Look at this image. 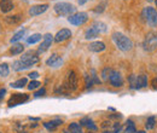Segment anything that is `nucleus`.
I'll use <instances>...</instances> for the list:
<instances>
[{
  "mask_svg": "<svg viewBox=\"0 0 157 133\" xmlns=\"http://www.w3.org/2000/svg\"><path fill=\"white\" fill-rule=\"evenodd\" d=\"M113 40H114V42L116 44L118 49L124 51V52L131 51L133 49V42L131 41V39H128L122 33H114L113 34Z\"/></svg>",
  "mask_w": 157,
  "mask_h": 133,
  "instance_id": "obj_1",
  "label": "nucleus"
},
{
  "mask_svg": "<svg viewBox=\"0 0 157 133\" xmlns=\"http://www.w3.org/2000/svg\"><path fill=\"white\" fill-rule=\"evenodd\" d=\"M53 9L59 16H71L75 12V7L69 2H57Z\"/></svg>",
  "mask_w": 157,
  "mask_h": 133,
  "instance_id": "obj_2",
  "label": "nucleus"
},
{
  "mask_svg": "<svg viewBox=\"0 0 157 133\" xmlns=\"http://www.w3.org/2000/svg\"><path fill=\"white\" fill-rule=\"evenodd\" d=\"M157 47V34L156 33H147L144 40V49L146 51H154Z\"/></svg>",
  "mask_w": 157,
  "mask_h": 133,
  "instance_id": "obj_3",
  "label": "nucleus"
},
{
  "mask_svg": "<svg viewBox=\"0 0 157 133\" xmlns=\"http://www.w3.org/2000/svg\"><path fill=\"white\" fill-rule=\"evenodd\" d=\"M144 16L146 18V22L149 23L150 27H156L157 25V11L154 7H146L144 10Z\"/></svg>",
  "mask_w": 157,
  "mask_h": 133,
  "instance_id": "obj_4",
  "label": "nucleus"
},
{
  "mask_svg": "<svg viewBox=\"0 0 157 133\" xmlns=\"http://www.w3.org/2000/svg\"><path fill=\"white\" fill-rule=\"evenodd\" d=\"M28 99H29V96L25 95V93H13L10 97L7 104H9V107H16L18 104H23Z\"/></svg>",
  "mask_w": 157,
  "mask_h": 133,
  "instance_id": "obj_5",
  "label": "nucleus"
},
{
  "mask_svg": "<svg viewBox=\"0 0 157 133\" xmlns=\"http://www.w3.org/2000/svg\"><path fill=\"white\" fill-rule=\"evenodd\" d=\"M21 61L25 64V67L28 68V67H30V65H34L35 63H38L39 62V57L33 52V51H28V52H25L22 58H21Z\"/></svg>",
  "mask_w": 157,
  "mask_h": 133,
  "instance_id": "obj_6",
  "label": "nucleus"
},
{
  "mask_svg": "<svg viewBox=\"0 0 157 133\" xmlns=\"http://www.w3.org/2000/svg\"><path fill=\"white\" fill-rule=\"evenodd\" d=\"M87 14L86 12H78V14H75V15H71L68 21H69V23H71V24H74V25H82L83 23H86L87 22Z\"/></svg>",
  "mask_w": 157,
  "mask_h": 133,
  "instance_id": "obj_7",
  "label": "nucleus"
},
{
  "mask_svg": "<svg viewBox=\"0 0 157 133\" xmlns=\"http://www.w3.org/2000/svg\"><path fill=\"white\" fill-rule=\"evenodd\" d=\"M78 75L75 72H69L68 74V77H67V87L69 88V91H75L78 88Z\"/></svg>",
  "mask_w": 157,
  "mask_h": 133,
  "instance_id": "obj_8",
  "label": "nucleus"
},
{
  "mask_svg": "<svg viewBox=\"0 0 157 133\" xmlns=\"http://www.w3.org/2000/svg\"><path fill=\"white\" fill-rule=\"evenodd\" d=\"M47 9H48V5H47V4L32 6V7L29 9V15H30V16H39V15H41V14L46 12Z\"/></svg>",
  "mask_w": 157,
  "mask_h": 133,
  "instance_id": "obj_9",
  "label": "nucleus"
},
{
  "mask_svg": "<svg viewBox=\"0 0 157 133\" xmlns=\"http://www.w3.org/2000/svg\"><path fill=\"white\" fill-rule=\"evenodd\" d=\"M109 80H110V84L113 86H115V87H121L123 85V79H122V76H121V74L118 72H114L113 70Z\"/></svg>",
  "mask_w": 157,
  "mask_h": 133,
  "instance_id": "obj_10",
  "label": "nucleus"
},
{
  "mask_svg": "<svg viewBox=\"0 0 157 133\" xmlns=\"http://www.w3.org/2000/svg\"><path fill=\"white\" fill-rule=\"evenodd\" d=\"M52 41H53L52 34H46V35H44V40H42V42H41V45H40V47H39V52H45V51H47L48 47L51 46Z\"/></svg>",
  "mask_w": 157,
  "mask_h": 133,
  "instance_id": "obj_11",
  "label": "nucleus"
},
{
  "mask_svg": "<svg viewBox=\"0 0 157 133\" xmlns=\"http://www.w3.org/2000/svg\"><path fill=\"white\" fill-rule=\"evenodd\" d=\"M70 37H71V32L69 29H60L55 37V41L56 42H63V41L68 40Z\"/></svg>",
  "mask_w": 157,
  "mask_h": 133,
  "instance_id": "obj_12",
  "label": "nucleus"
},
{
  "mask_svg": "<svg viewBox=\"0 0 157 133\" xmlns=\"http://www.w3.org/2000/svg\"><path fill=\"white\" fill-rule=\"evenodd\" d=\"M105 44L103 41H94V42H91L88 45V50L92 51V52H101L105 50Z\"/></svg>",
  "mask_w": 157,
  "mask_h": 133,
  "instance_id": "obj_13",
  "label": "nucleus"
},
{
  "mask_svg": "<svg viewBox=\"0 0 157 133\" xmlns=\"http://www.w3.org/2000/svg\"><path fill=\"white\" fill-rule=\"evenodd\" d=\"M13 2L12 0H0V10L4 12V14H7L10 12L12 9H13Z\"/></svg>",
  "mask_w": 157,
  "mask_h": 133,
  "instance_id": "obj_14",
  "label": "nucleus"
},
{
  "mask_svg": "<svg viewBox=\"0 0 157 133\" xmlns=\"http://www.w3.org/2000/svg\"><path fill=\"white\" fill-rule=\"evenodd\" d=\"M147 86V77L146 75L141 74L136 77V82H134V88H143Z\"/></svg>",
  "mask_w": 157,
  "mask_h": 133,
  "instance_id": "obj_15",
  "label": "nucleus"
},
{
  "mask_svg": "<svg viewBox=\"0 0 157 133\" xmlns=\"http://www.w3.org/2000/svg\"><path fill=\"white\" fill-rule=\"evenodd\" d=\"M62 58L59 57L57 53H53L51 57L46 61V64L50 65V67H58L59 64H62Z\"/></svg>",
  "mask_w": 157,
  "mask_h": 133,
  "instance_id": "obj_16",
  "label": "nucleus"
},
{
  "mask_svg": "<svg viewBox=\"0 0 157 133\" xmlns=\"http://www.w3.org/2000/svg\"><path fill=\"white\" fill-rule=\"evenodd\" d=\"M60 125H62V120H52V121H47L44 123V126L48 131H56V128Z\"/></svg>",
  "mask_w": 157,
  "mask_h": 133,
  "instance_id": "obj_17",
  "label": "nucleus"
},
{
  "mask_svg": "<svg viewBox=\"0 0 157 133\" xmlns=\"http://www.w3.org/2000/svg\"><path fill=\"white\" fill-rule=\"evenodd\" d=\"M80 123L83 125V126H86L87 128H90V130L93 131V132L97 131V126H96V125L93 123V121H92L91 119H88V117H83V119L80 121Z\"/></svg>",
  "mask_w": 157,
  "mask_h": 133,
  "instance_id": "obj_18",
  "label": "nucleus"
},
{
  "mask_svg": "<svg viewBox=\"0 0 157 133\" xmlns=\"http://www.w3.org/2000/svg\"><path fill=\"white\" fill-rule=\"evenodd\" d=\"M23 51H24V46H23L22 44H15V45H12V47L10 49V52H11V55H13V56L20 55Z\"/></svg>",
  "mask_w": 157,
  "mask_h": 133,
  "instance_id": "obj_19",
  "label": "nucleus"
},
{
  "mask_svg": "<svg viewBox=\"0 0 157 133\" xmlns=\"http://www.w3.org/2000/svg\"><path fill=\"white\" fill-rule=\"evenodd\" d=\"M21 19H22V16L20 15H13V16H6L5 17V22L7 24H17L20 23Z\"/></svg>",
  "mask_w": 157,
  "mask_h": 133,
  "instance_id": "obj_20",
  "label": "nucleus"
},
{
  "mask_svg": "<svg viewBox=\"0 0 157 133\" xmlns=\"http://www.w3.org/2000/svg\"><path fill=\"white\" fill-rule=\"evenodd\" d=\"M27 82H28L27 79L25 77H22V79L15 81V82H11V87H13V88H22V87H24L27 85Z\"/></svg>",
  "mask_w": 157,
  "mask_h": 133,
  "instance_id": "obj_21",
  "label": "nucleus"
},
{
  "mask_svg": "<svg viewBox=\"0 0 157 133\" xmlns=\"http://www.w3.org/2000/svg\"><path fill=\"white\" fill-rule=\"evenodd\" d=\"M98 35H99V32L97 30V29H94V28L92 27V28H90V29L86 32L85 38L86 39H94V38H97Z\"/></svg>",
  "mask_w": 157,
  "mask_h": 133,
  "instance_id": "obj_22",
  "label": "nucleus"
},
{
  "mask_svg": "<svg viewBox=\"0 0 157 133\" xmlns=\"http://www.w3.org/2000/svg\"><path fill=\"white\" fill-rule=\"evenodd\" d=\"M10 74V69H9V65L6 64V63H2V64H0V76H2V77H6V76H9Z\"/></svg>",
  "mask_w": 157,
  "mask_h": 133,
  "instance_id": "obj_23",
  "label": "nucleus"
},
{
  "mask_svg": "<svg viewBox=\"0 0 157 133\" xmlns=\"http://www.w3.org/2000/svg\"><path fill=\"white\" fill-rule=\"evenodd\" d=\"M92 27H93L94 29H97L99 33H105V32H106V25H105V23H103V22H96Z\"/></svg>",
  "mask_w": 157,
  "mask_h": 133,
  "instance_id": "obj_24",
  "label": "nucleus"
},
{
  "mask_svg": "<svg viewBox=\"0 0 157 133\" xmlns=\"http://www.w3.org/2000/svg\"><path fill=\"white\" fill-rule=\"evenodd\" d=\"M69 132L70 133H82V131H81V127H80L78 123L73 122V123L69 125Z\"/></svg>",
  "mask_w": 157,
  "mask_h": 133,
  "instance_id": "obj_25",
  "label": "nucleus"
},
{
  "mask_svg": "<svg viewBox=\"0 0 157 133\" xmlns=\"http://www.w3.org/2000/svg\"><path fill=\"white\" fill-rule=\"evenodd\" d=\"M155 123H156V119H155V116H150V117L147 119L146 123H145L146 130H152V128L155 127Z\"/></svg>",
  "mask_w": 157,
  "mask_h": 133,
  "instance_id": "obj_26",
  "label": "nucleus"
},
{
  "mask_svg": "<svg viewBox=\"0 0 157 133\" xmlns=\"http://www.w3.org/2000/svg\"><path fill=\"white\" fill-rule=\"evenodd\" d=\"M24 34H25V29H21V30H18V32L15 33V35L11 38V42H16V41L21 40V39L23 38Z\"/></svg>",
  "mask_w": 157,
  "mask_h": 133,
  "instance_id": "obj_27",
  "label": "nucleus"
},
{
  "mask_svg": "<svg viewBox=\"0 0 157 133\" xmlns=\"http://www.w3.org/2000/svg\"><path fill=\"white\" fill-rule=\"evenodd\" d=\"M12 68H13V70H16V72H20V70H23V69H25L27 67H25V64H24L22 61H16V62L13 63Z\"/></svg>",
  "mask_w": 157,
  "mask_h": 133,
  "instance_id": "obj_28",
  "label": "nucleus"
},
{
  "mask_svg": "<svg viewBox=\"0 0 157 133\" xmlns=\"http://www.w3.org/2000/svg\"><path fill=\"white\" fill-rule=\"evenodd\" d=\"M40 40H41V34L36 33V34H33L32 37H29L28 40H27V42H28V44H36Z\"/></svg>",
  "mask_w": 157,
  "mask_h": 133,
  "instance_id": "obj_29",
  "label": "nucleus"
},
{
  "mask_svg": "<svg viewBox=\"0 0 157 133\" xmlns=\"http://www.w3.org/2000/svg\"><path fill=\"white\" fill-rule=\"evenodd\" d=\"M126 133H137L136 126L133 123V121H127V128H126Z\"/></svg>",
  "mask_w": 157,
  "mask_h": 133,
  "instance_id": "obj_30",
  "label": "nucleus"
},
{
  "mask_svg": "<svg viewBox=\"0 0 157 133\" xmlns=\"http://www.w3.org/2000/svg\"><path fill=\"white\" fill-rule=\"evenodd\" d=\"M111 73H113V69H110V68H105L103 72H101V77H103V80H109V77L111 75Z\"/></svg>",
  "mask_w": 157,
  "mask_h": 133,
  "instance_id": "obj_31",
  "label": "nucleus"
},
{
  "mask_svg": "<svg viewBox=\"0 0 157 133\" xmlns=\"http://www.w3.org/2000/svg\"><path fill=\"white\" fill-rule=\"evenodd\" d=\"M40 85H41V84H40L39 81H36V80H32V81L28 84V88L32 91V90H35V88H38Z\"/></svg>",
  "mask_w": 157,
  "mask_h": 133,
  "instance_id": "obj_32",
  "label": "nucleus"
},
{
  "mask_svg": "<svg viewBox=\"0 0 157 133\" xmlns=\"http://www.w3.org/2000/svg\"><path fill=\"white\" fill-rule=\"evenodd\" d=\"M105 6H106V1H103L101 4L97 5V7L94 9V12H96V14H101V12L105 10Z\"/></svg>",
  "mask_w": 157,
  "mask_h": 133,
  "instance_id": "obj_33",
  "label": "nucleus"
},
{
  "mask_svg": "<svg viewBox=\"0 0 157 133\" xmlns=\"http://www.w3.org/2000/svg\"><path fill=\"white\" fill-rule=\"evenodd\" d=\"M93 85V80L90 75H86V86L87 87H91Z\"/></svg>",
  "mask_w": 157,
  "mask_h": 133,
  "instance_id": "obj_34",
  "label": "nucleus"
},
{
  "mask_svg": "<svg viewBox=\"0 0 157 133\" xmlns=\"http://www.w3.org/2000/svg\"><path fill=\"white\" fill-rule=\"evenodd\" d=\"M110 126H111V122H110V121H104V122L101 123V128H104V130L110 128Z\"/></svg>",
  "mask_w": 157,
  "mask_h": 133,
  "instance_id": "obj_35",
  "label": "nucleus"
},
{
  "mask_svg": "<svg viewBox=\"0 0 157 133\" xmlns=\"http://www.w3.org/2000/svg\"><path fill=\"white\" fill-rule=\"evenodd\" d=\"M121 131V125L120 123H115L114 125V131H113V133H118Z\"/></svg>",
  "mask_w": 157,
  "mask_h": 133,
  "instance_id": "obj_36",
  "label": "nucleus"
},
{
  "mask_svg": "<svg viewBox=\"0 0 157 133\" xmlns=\"http://www.w3.org/2000/svg\"><path fill=\"white\" fill-rule=\"evenodd\" d=\"M45 92H46V90H45V88H44V87H42V88H41V90H39V91H38V92H35V97H40V96H44L45 95Z\"/></svg>",
  "mask_w": 157,
  "mask_h": 133,
  "instance_id": "obj_37",
  "label": "nucleus"
},
{
  "mask_svg": "<svg viewBox=\"0 0 157 133\" xmlns=\"http://www.w3.org/2000/svg\"><path fill=\"white\" fill-rule=\"evenodd\" d=\"M38 76H39V73H38V72H32V73L29 74V77H30V79H36Z\"/></svg>",
  "mask_w": 157,
  "mask_h": 133,
  "instance_id": "obj_38",
  "label": "nucleus"
},
{
  "mask_svg": "<svg viewBox=\"0 0 157 133\" xmlns=\"http://www.w3.org/2000/svg\"><path fill=\"white\" fill-rule=\"evenodd\" d=\"M151 86L154 90H157V77H155L152 81H151Z\"/></svg>",
  "mask_w": 157,
  "mask_h": 133,
  "instance_id": "obj_39",
  "label": "nucleus"
},
{
  "mask_svg": "<svg viewBox=\"0 0 157 133\" xmlns=\"http://www.w3.org/2000/svg\"><path fill=\"white\" fill-rule=\"evenodd\" d=\"M5 92H6V90H5V88L0 90V100L2 99V97H4V95H5Z\"/></svg>",
  "mask_w": 157,
  "mask_h": 133,
  "instance_id": "obj_40",
  "label": "nucleus"
},
{
  "mask_svg": "<svg viewBox=\"0 0 157 133\" xmlns=\"http://www.w3.org/2000/svg\"><path fill=\"white\" fill-rule=\"evenodd\" d=\"M87 1H88V0H78V4H80V5H83V4H86Z\"/></svg>",
  "mask_w": 157,
  "mask_h": 133,
  "instance_id": "obj_41",
  "label": "nucleus"
},
{
  "mask_svg": "<svg viewBox=\"0 0 157 133\" xmlns=\"http://www.w3.org/2000/svg\"><path fill=\"white\" fill-rule=\"evenodd\" d=\"M137 133H145L144 131H139V132H137Z\"/></svg>",
  "mask_w": 157,
  "mask_h": 133,
  "instance_id": "obj_42",
  "label": "nucleus"
},
{
  "mask_svg": "<svg viewBox=\"0 0 157 133\" xmlns=\"http://www.w3.org/2000/svg\"><path fill=\"white\" fill-rule=\"evenodd\" d=\"M155 4H156V7H157V0H155Z\"/></svg>",
  "mask_w": 157,
  "mask_h": 133,
  "instance_id": "obj_43",
  "label": "nucleus"
},
{
  "mask_svg": "<svg viewBox=\"0 0 157 133\" xmlns=\"http://www.w3.org/2000/svg\"><path fill=\"white\" fill-rule=\"evenodd\" d=\"M87 133H94L93 131H90V132H87Z\"/></svg>",
  "mask_w": 157,
  "mask_h": 133,
  "instance_id": "obj_44",
  "label": "nucleus"
},
{
  "mask_svg": "<svg viewBox=\"0 0 157 133\" xmlns=\"http://www.w3.org/2000/svg\"><path fill=\"white\" fill-rule=\"evenodd\" d=\"M104 133H109V132H108V131H104Z\"/></svg>",
  "mask_w": 157,
  "mask_h": 133,
  "instance_id": "obj_45",
  "label": "nucleus"
},
{
  "mask_svg": "<svg viewBox=\"0 0 157 133\" xmlns=\"http://www.w3.org/2000/svg\"><path fill=\"white\" fill-rule=\"evenodd\" d=\"M0 32H1V24H0Z\"/></svg>",
  "mask_w": 157,
  "mask_h": 133,
  "instance_id": "obj_46",
  "label": "nucleus"
},
{
  "mask_svg": "<svg viewBox=\"0 0 157 133\" xmlns=\"http://www.w3.org/2000/svg\"><path fill=\"white\" fill-rule=\"evenodd\" d=\"M149 1H152V0H149Z\"/></svg>",
  "mask_w": 157,
  "mask_h": 133,
  "instance_id": "obj_47",
  "label": "nucleus"
},
{
  "mask_svg": "<svg viewBox=\"0 0 157 133\" xmlns=\"http://www.w3.org/2000/svg\"><path fill=\"white\" fill-rule=\"evenodd\" d=\"M0 133H1V132H0Z\"/></svg>",
  "mask_w": 157,
  "mask_h": 133,
  "instance_id": "obj_48",
  "label": "nucleus"
}]
</instances>
